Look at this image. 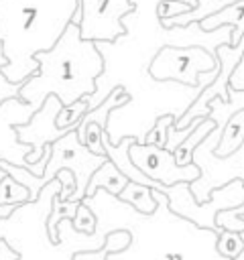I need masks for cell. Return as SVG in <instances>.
<instances>
[{
	"instance_id": "7402d4cb",
	"label": "cell",
	"mask_w": 244,
	"mask_h": 260,
	"mask_svg": "<svg viewBox=\"0 0 244 260\" xmlns=\"http://www.w3.org/2000/svg\"><path fill=\"white\" fill-rule=\"evenodd\" d=\"M175 122H177L175 116H163V118H159L155 122L152 130L148 132V136H146V144H155L159 148H165V144H167V132H169V128Z\"/></svg>"
},
{
	"instance_id": "7a4b0ae2",
	"label": "cell",
	"mask_w": 244,
	"mask_h": 260,
	"mask_svg": "<svg viewBox=\"0 0 244 260\" xmlns=\"http://www.w3.org/2000/svg\"><path fill=\"white\" fill-rule=\"evenodd\" d=\"M79 10V0H0L2 75L22 85L39 73L37 55L51 51Z\"/></svg>"
},
{
	"instance_id": "603a6c76",
	"label": "cell",
	"mask_w": 244,
	"mask_h": 260,
	"mask_svg": "<svg viewBox=\"0 0 244 260\" xmlns=\"http://www.w3.org/2000/svg\"><path fill=\"white\" fill-rule=\"evenodd\" d=\"M195 6L193 4H187V2H181V0H163L157 8V14L161 20H169V18H175V16H181L185 12H191Z\"/></svg>"
},
{
	"instance_id": "277c9868",
	"label": "cell",
	"mask_w": 244,
	"mask_h": 260,
	"mask_svg": "<svg viewBox=\"0 0 244 260\" xmlns=\"http://www.w3.org/2000/svg\"><path fill=\"white\" fill-rule=\"evenodd\" d=\"M163 195H167L169 199V209L191 221L193 225L201 228V230H211L216 234H220L222 230L218 228L216 223V217L220 211H228V209H234V207H240L244 203V183L240 179L211 191L209 199L205 203H197L191 189H189V183H177L173 187H161L159 189Z\"/></svg>"
},
{
	"instance_id": "484cf974",
	"label": "cell",
	"mask_w": 244,
	"mask_h": 260,
	"mask_svg": "<svg viewBox=\"0 0 244 260\" xmlns=\"http://www.w3.org/2000/svg\"><path fill=\"white\" fill-rule=\"evenodd\" d=\"M0 260H20V254L10 248L6 238H0Z\"/></svg>"
},
{
	"instance_id": "3957f363",
	"label": "cell",
	"mask_w": 244,
	"mask_h": 260,
	"mask_svg": "<svg viewBox=\"0 0 244 260\" xmlns=\"http://www.w3.org/2000/svg\"><path fill=\"white\" fill-rule=\"evenodd\" d=\"M39 73L20 85L18 98L41 108L55 95L63 108L96 93V81L104 73V57L96 43L83 41L77 24H69L51 51L37 55Z\"/></svg>"
},
{
	"instance_id": "8992f818",
	"label": "cell",
	"mask_w": 244,
	"mask_h": 260,
	"mask_svg": "<svg viewBox=\"0 0 244 260\" xmlns=\"http://www.w3.org/2000/svg\"><path fill=\"white\" fill-rule=\"evenodd\" d=\"M106 160H108V156H98L92 150H87V146H83L79 142L77 128H73L65 136H61L57 142L51 144V156H49V162L45 167L41 181H43V185H49L51 181H55V177L61 171L67 169L75 175V185H77L73 201H83L92 175Z\"/></svg>"
},
{
	"instance_id": "4316f807",
	"label": "cell",
	"mask_w": 244,
	"mask_h": 260,
	"mask_svg": "<svg viewBox=\"0 0 244 260\" xmlns=\"http://www.w3.org/2000/svg\"><path fill=\"white\" fill-rule=\"evenodd\" d=\"M240 236H242V240H244V232H242V234H240ZM236 260H244V250H242V254H240V256H238V258H236Z\"/></svg>"
},
{
	"instance_id": "7c38bea8",
	"label": "cell",
	"mask_w": 244,
	"mask_h": 260,
	"mask_svg": "<svg viewBox=\"0 0 244 260\" xmlns=\"http://www.w3.org/2000/svg\"><path fill=\"white\" fill-rule=\"evenodd\" d=\"M126 185H128V179H126V177L116 169V165L108 158V160L92 175L89 185H87V189H85V197H94L98 191H106V193L118 197V195L124 191Z\"/></svg>"
},
{
	"instance_id": "d4e9b609",
	"label": "cell",
	"mask_w": 244,
	"mask_h": 260,
	"mask_svg": "<svg viewBox=\"0 0 244 260\" xmlns=\"http://www.w3.org/2000/svg\"><path fill=\"white\" fill-rule=\"evenodd\" d=\"M230 89H236V91H244V55L240 59V63L236 65L232 77H230Z\"/></svg>"
},
{
	"instance_id": "44dd1931",
	"label": "cell",
	"mask_w": 244,
	"mask_h": 260,
	"mask_svg": "<svg viewBox=\"0 0 244 260\" xmlns=\"http://www.w3.org/2000/svg\"><path fill=\"white\" fill-rule=\"evenodd\" d=\"M71 225L81 236H94L96 234V228H98V217H96V213L85 203H79L77 213L71 219Z\"/></svg>"
},
{
	"instance_id": "f1b7e54d",
	"label": "cell",
	"mask_w": 244,
	"mask_h": 260,
	"mask_svg": "<svg viewBox=\"0 0 244 260\" xmlns=\"http://www.w3.org/2000/svg\"><path fill=\"white\" fill-rule=\"evenodd\" d=\"M230 213H232V211H230ZM232 215H234V213H232ZM236 217H240V219H244V215H236Z\"/></svg>"
},
{
	"instance_id": "83f0119b",
	"label": "cell",
	"mask_w": 244,
	"mask_h": 260,
	"mask_svg": "<svg viewBox=\"0 0 244 260\" xmlns=\"http://www.w3.org/2000/svg\"><path fill=\"white\" fill-rule=\"evenodd\" d=\"M4 177H6V173H4L2 169H0V183H2V179H4Z\"/></svg>"
},
{
	"instance_id": "6da1fadb",
	"label": "cell",
	"mask_w": 244,
	"mask_h": 260,
	"mask_svg": "<svg viewBox=\"0 0 244 260\" xmlns=\"http://www.w3.org/2000/svg\"><path fill=\"white\" fill-rule=\"evenodd\" d=\"M132 2L134 10L122 20L126 35L114 43H98L104 57V73L96 81V93L85 98L89 110H94L116 87L128 91L130 102L114 110L108 120V138L112 144H120L124 138L146 144V136L159 118L175 116L179 120L207 87V83L193 87L177 81H155L148 69L163 47H201L211 55L222 45L232 47V26H220L211 32L203 30L199 22L167 28L157 14L163 0ZM181 2L197 6L195 0Z\"/></svg>"
},
{
	"instance_id": "d6986e66",
	"label": "cell",
	"mask_w": 244,
	"mask_h": 260,
	"mask_svg": "<svg viewBox=\"0 0 244 260\" xmlns=\"http://www.w3.org/2000/svg\"><path fill=\"white\" fill-rule=\"evenodd\" d=\"M216 250L222 258L226 260H236L242 250H244V240L238 232H228V230H222L218 234V242H216Z\"/></svg>"
},
{
	"instance_id": "5b68a950",
	"label": "cell",
	"mask_w": 244,
	"mask_h": 260,
	"mask_svg": "<svg viewBox=\"0 0 244 260\" xmlns=\"http://www.w3.org/2000/svg\"><path fill=\"white\" fill-rule=\"evenodd\" d=\"M155 81H177L183 85H211L220 73L218 57L201 47H163L148 69Z\"/></svg>"
},
{
	"instance_id": "4fadbf2b",
	"label": "cell",
	"mask_w": 244,
	"mask_h": 260,
	"mask_svg": "<svg viewBox=\"0 0 244 260\" xmlns=\"http://www.w3.org/2000/svg\"><path fill=\"white\" fill-rule=\"evenodd\" d=\"M118 199L128 203L132 209H136L142 215H152L157 211V207H159V203H157V199L152 195V189L144 187V185H138V183H132V181H128V185L118 195Z\"/></svg>"
},
{
	"instance_id": "8fae6325",
	"label": "cell",
	"mask_w": 244,
	"mask_h": 260,
	"mask_svg": "<svg viewBox=\"0 0 244 260\" xmlns=\"http://www.w3.org/2000/svg\"><path fill=\"white\" fill-rule=\"evenodd\" d=\"M199 24L207 32H211L220 26H232V47H236L240 43V39L244 37V0L222 8L220 12L203 18Z\"/></svg>"
},
{
	"instance_id": "ba28073f",
	"label": "cell",
	"mask_w": 244,
	"mask_h": 260,
	"mask_svg": "<svg viewBox=\"0 0 244 260\" xmlns=\"http://www.w3.org/2000/svg\"><path fill=\"white\" fill-rule=\"evenodd\" d=\"M132 165L150 181H157L165 187H173L177 183H193L199 179L201 171L197 165L179 167L175 154L167 148H159L155 144H138L134 142L128 150Z\"/></svg>"
},
{
	"instance_id": "cb8c5ba5",
	"label": "cell",
	"mask_w": 244,
	"mask_h": 260,
	"mask_svg": "<svg viewBox=\"0 0 244 260\" xmlns=\"http://www.w3.org/2000/svg\"><path fill=\"white\" fill-rule=\"evenodd\" d=\"M6 65H8V59L4 57L2 43H0V69H2V67H6ZM18 93H20V85L10 83V81H8V79L2 75V71H0V106H2L4 102H8V100L18 98Z\"/></svg>"
},
{
	"instance_id": "9c48e42d",
	"label": "cell",
	"mask_w": 244,
	"mask_h": 260,
	"mask_svg": "<svg viewBox=\"0 0 244 260\" xmlns=\"http://www.w3.org/2000/svg\"><path fill=\"white\" fill-rule=\"evenodd\" d=\"M61 110H63V104L55 95H49L43 102V106L33 114V118L26 124L16 128L18 140L33 148L30 154L26 156V167L37 165L43 158L45 148L51 146L53 142H57L61 136H65L69 132V130H63V128L57 126V116H59Z\"/></svg>"
},
{
	"instance_id": "9a60e30c",
	"label": "cell",
	"mask_w": 244,
	"mask_h": 260,
	"mask_svg": "<svg viewBox=\"0 0 244 260\" xmlns=\"http://www.w3.org/2000/svg\"><path fill=\"white\" fill-rule=\"evenodd\" d=\"M216 128V122L211 120V118H203V122L189 134V138L173 152L175 154V160H177V165L179 167H187V165H191L193 162V152H195V148L209 136V132Z\"/></svg>"
},
{
	"instance_id": "ffe728a7",
	"label": "cell",
	"mask_w": 244,
	"mask_h": 260,
	"mask_svg": "<svg viewBox=\"0 0 244 260\" xmlns=\"http://www.w3.org/2000/svg\"><path fill=\"white\" fill-rule=\"evenodd\" d=\"M89 112V104L87 100H79L67 108H63L57 116V126L63 128V130H71V128H77L79 122L83 120V116Z\"/></svg>"
},
{
	"instance_id": "5bb4252c",
	"label": "cell",
	"mask_w": 244,
	"mask_h": 260,
	"mask_svg": "<svg viewBox=\"0 0 244 260\" xmlns=\"http://www.w3.org/2000/svg\"><path fill=\"white\" fill-rule=\"evenodd\" d=\"M242 144H244V110L236 112V114L228 120L224 132H222L220 144H218V148H216V156H222V158H224V156H230V154H234Z\"/></svg>"
},
{
	"instance_id": "52a82bcc",
	"label": "cell",
	"mask_w": 244,
	"mask_h": 260,
	"mask_svg": "<svg viewBox=\"0 0 244 260\" xmlns=\"http://www.w3.org/2000/svg\"><path fill=\"white\" fill-rule=\"evenodd\" d=\"M132 10V0H79L77 26L81 39L96 45L118 41L122 35H126L122 20Z\"/></svg>"
},
{
	"instance_id": "2e32d148",
	"label": "cell",
	"mask_w": 244,
	"mask_h": 260,
	"mask_svg": "<svg viewBox=\"0 0 244 260\" xmlns=\"http://www.w3.org/2000/svg\"><path fill=\"white\" fill-rule=\"evenodd\" d=\"M79 203L81 201H61L59 197L53 199V207H51V213L47 217V236L53 244H59V232H57L59 223L63 219H73Z\"/></svg>"
},
{
	"instance_id": "e0dca14e",
	"label": "cell",
	"mask_w": 244,
	"mask_h": 260,
	"mask_svg": "<svg viewBox=\"0 0 244 260\" xmlns=\"http://www.w3.org/2000/svg\"><path fill=\"white\" fill-rule=\"evenodd\" d=\"M130 246V234L124 232V230H116V232H110L106 236V246L98 252H77L71 256V260H106L108 254H114V252H124L126 248Z\"/></svg>"
},
{
	"instance_id": "30bf717a",
	"label": "cell",
	"mask_w": 244,
	"mask_h": 260,
	"mask_svg": "<svg viewBox=\"0 0 244 260\" xmlns=\"http://www.w3.org/2000/svg\"><path fill=\"white\" fill-rule=\"evenodd\" d=\"M37 110L39 108L22 102L20 98L8 100L0 106V162L6 160L14 167L26 169V156L33 148L18 140L16 128L26 124Z\"/></svg>"
},
{
	"instance_id": "ac0fdd59",
	"label": "cell",
	"mask_w": 244,
	"mask_h": 260,
	"mask_svg": "<svg viewBox=\"0 0 244 260\" xmlns=\"http://www.w3.org/2000/svg\"><path fill=\"white\" fill-rule=\"evenodd\" d=\"M30 203V193L12 177H4L0 183V205H26Z\"/></svg>"
}]
</instances>
